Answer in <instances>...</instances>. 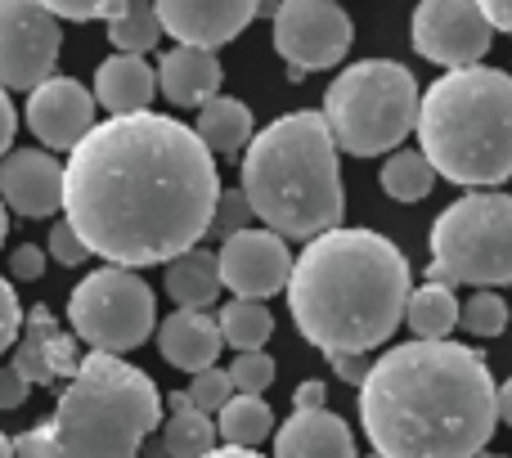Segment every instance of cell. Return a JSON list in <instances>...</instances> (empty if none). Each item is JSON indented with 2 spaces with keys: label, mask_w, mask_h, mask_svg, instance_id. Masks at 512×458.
Instances as JSON below:
<instances>
[{
  "label": "cell",
  "mask_w": 512,
  "mask_h": 458,
  "mask_svg": "<svg viewBox=\"0 0 512 458\" xmlns=\"http://www.w3.org/2000/svg\"><path fill=\"white\" fill-rule=\"evenodd\" d=\"M216 194V158L194 126L153 108L95 122L63 167L68 229L90 256L131 274L203 247Z\"/></svg>",
  "instance_id": "1"
},
{
  "label": "cell",
  "mask_w": 512,
  "mask_h": 458,
  "mask_svg": "<svg viewBox=\"0 0 512 458\" xmlns=\"http://www.w3.org/2000/svg\"><path fill=\"white\" fill-rule=\"evenodd\" d=\"M360 423L378 458H477L495 436V378L463 342H405L369 364Z\"/></svg>",
  "instance_id": "2"
},
{
  "label": "cell",
  "mask_w": 512,
  "mask_h": 458,
  "mask_svg": "<svg viewBox=\"0 0 512 458\" xmlns=\"http://www.w3.org/2000/svg\"><path fill=\"white\" fill-rule=\"evenodd\" d=\"M288 310L324 355H369L405 324L409 261L378 229H328L292 256Z\"/></svg>",
  "instance_id": "3"
},
{
  "label": "cell",
  "mask_w": 512,
  "mask_h": 458,
  "mask_svg": "<svg viewBox=\"0 0 512 458\" xmlns=\"http://www.w3.org/2000/svg\"><path fill=\"white\" fill-rule=\"evenodd\" d=\"M243 198L252 221L270 234L310 238L328 234L346 216V189L337 171V149L319 113H283L243 149Z\"/></svg>",
  "instance_id": "4"
},
{
  "label": "cell",
  "mask_w": 512,
  "mask_h": 458,
  "mask_svg": "<svg viewBox=\"0 0 512 458\" xmlns=\"http://www.w3.org/2000/svg\"><path fill=\"white\" fill-rule=\"evenodd\" d=\"M162 423L153 378L117 355H81L54 414L14 441V458H140Z\"/></svg>",
  "instance_id": "5"
},
{
  "label": "cell",
  "mask_w": 512,
  "mask_h": 458,
  "mask_svg": "<svg viewBox=\"0 0 512 458\" xmlns=\"http://www.w3.org/2000/svg\"><path fill=\"white\" fill-rule=\"evenodd\" d=\"M418 144L436 180L463 189H495L512 180V72H441L418 95Z\"/></svg>",
  "instance_id": "6"
},
{
  "label": "cell",
  "mask_w": 512,
  "mask_h": 458,
  "mask_svg": "<svg viewBox=\"0 0 512 458\" xmlns=\"http://www.w3.org/2000/svg\"><path fill=\"white\" fill-rule=\"evenodd\" d=\"M319 117L351 158L396 153L418 122V81L400 59H360L328 81Z\"/></svg>",
  "instance_id": "7"
},
{
  "label": "cell",
  "mask_w": 512,
  "mask_h": 458,
  "mask_svg": "<svg viewBox=\"0 0 512 458\" xmlns=\"http://www.w3.org/2000/svg\"><path fill=\"white\" fill-rule=\"evenodd\" d=\"M427 283H472L481 292L512 283V194H463L436 216Z\"/></svg>",
  "instance_id": "8"
},
{
  "label": "cell",
  "mask_w": 512,
  "mask_h": 458,
  "mask_svg": "<svg viewBox=\"0 0 512 458\" xmlns=\"http://www.w3.org/2000/svg\"><path fill=\"white\" fill-rule=\"evenodd\" d=\"M68 319H72V337H81L90 351L122 360L126 351H135V346H144L153 337L158 301H153V288L140 274L104 265V270H90L72 288Z\"/></svg>",
  "instance_id": "9"
},
{
  "label": "cell",
  "mask_w": 512,
  "mask_h": 458,
  "mask_svg": "<svg viewBox=\"0 0 512 458\" xmlns=\"http://www.w3.org/2000/svg\"><path fill=\"white\" fill-rule=\"evenodd\" d=\"M355 41V23L333 0H283L274 9V50L288 63V81L337 68Z\"/></svg>",
  "instance_id": "10"
},
{
  "label": "cell",
  "mask_w": 512,
  "mask_h": 458,
  "mask_svg": "<svg viewBox=\"0 0 512 458\" xmlns=\"http://www.w3.org/2000/svg\"><path fill=\"white\" fill-rule=\"evenodd\" d=\"M63 32L36 0H0V90H27L54 77Z\"/></svg>",
  "instance_id": "11"
},
{
  "label": "cell",
  "mask_w": 512,
  "mask_h": 458,
  "mask_svg": "<svg viewBox=\"0 0 512 458\" xmlns=\"http://www.w3.org/2000/svg\"><path fill=\"white\" fill-rule=\"evenodd\" d=\"M409 41L427 63L445 72L477 68L490 54V23L481 18L477 0H423L409 18Z\"/></svg>",
  "instance_id": "12"
},
{
  "label": "cell",
  "mask_w": 512,
  "mask_h": 458,
  "mask_svg": "<svg viewBox=\"0 0 512 458\" xmlns=\"http://www.w3.org/2000/svg\"><path fill=\"white\" fill-rule=\"evenodd\" d=\"M216 274L221 288H230L239 301H265L288 288L292 252L270 229H243L216 247Z\"/></svg>",
  "instance_id": "13"
},
{
  "label": "cell",
  "mask_w": 512,
  "mask_h": 458,
  "mask_svg": "<svg viewBox=\"0 0 512 458\" xmlns=\"http://www.w3.org/2000/svg\"><path fill=\"white\" fill-rule=\"evenodd\" d=\"M27 126L45 144V153H72L95 126V99L81 81L50 77L27 95Z\"/></svg>",
  "instance_id": "14"
},
{
  "label": "cell",
  "mask_w": 512,
  "mask_h": 458,
  "mask_svg": "<svg viewBox=\"0 0 512 458\" xmlns=\"http://www.w3.org/2000/svg\"><path fill=\"white\" fill-rule=\"evenodd\" d=\"M153 14L162 36H176V45L216 54V45H230L234 36L248 32L256 5L252 0H158Z\"/></svg>",
  "instance_id": "15"
},
{
  "label": "cell",
  "mask_w": 512,
  "mask_h": 458,
  "mask_svg": "<svg viewBox=\"0 0 512 458\" xmlns=\"http://www.w3.org/2000/svg\"><path fill=\"white\" fill-rule=\"evenodd\" d=\"M0 203L27 221L63 212V162L45 149H9L0 158Z\"/></svg>",
  "instance_id": "16"
},
{
  "label": "cell",
  "mask_w": 512,
  "mask_h": 458,
  "mask_svg": "<svg viewBox=\"0 0 512 458\" xmlns=\"http://www.w3.org/2000/svg\"><path fill=\"white\" fill-rule=\"evenodd\" d=\"M81 364L77 337L63 333L50 306H32L23 315V337L14 346V364L9 369L27 382V387H54L59 378H72Z\"/></svg>",
  "instance_id": "17"
},
{
  "label": "cell",
  "mask_w": 512,
  "mask_h": 458,
  "mask_svg": "<svg viewBox=\"0 0 512 458\" xmlns=\"http://www.w3.org/2000/svg\"><path fill=\"white\" fill-rule=\"evenodd\" d=\"M221 59L212 50H194V45H171L153 68L158 90L176 108H203L207 99L221 95Z\"/></svg>",
  "instance_id": "18"
},
{
  "label": "cell",
  "mask_w": 512,
  "mask_h": 458,
  "mask_svg": "<svg viewBox=\"0 0 512 458\" xmlns=\"http://www.w3.org/2000/svg\"><path fill=\"white\" fill-rule=\"evenodd\" d=\"M274 458H355V436L333 409H306L274 427Z\"/></svg>",
  "instance_id": "19"
},
{
  "label": "cell",
  "mask_w": 512,
  "mask_h": 458,
  "mask_svg": "<svg viewBox=\"0 0 512 458\" xmlns=\"http://www.w3.org/2000/svg\"><path fill=\"white\" fill-rule=\"evenodd\" d=\"M221 328L207 310H176V315L162 319L158 328V351L162 360H171L176 369H185L189 378L203 369H216L221 360Z\"/></svg>",
  "instance_id": "20"
},
{
  "label": "cell",
  "mask_w": 512,
  "mask_h": 458,
  "mask_svg": "<svg viewBox=\"0 0 512 458\" xmlns=\"http://www.w3.org/2000/svg\"><path fill=\"white\" fill-rule=\"evenodd\" d=\"M153 95H158V81H153V68L135 54H108L95 72V108H108L113 117H135L149 113Z\"/></svg>",
  "instance_id": "21"
},
{
  "label": "cell",
  "mask_w": 512,
  "mask_h": 458,
  "mask_svg": "<svg viewBox=\"0 0 512 458\" xmlns=\"http://www.w3.org/2000/svg\"><path fill=\"white\" fill-rule=\"evenodd\" d=\"M194 135L203 140V149L212 153H221V158H234V153H243L252 144V135H256V122H252V108L243 104V99H234V95H216V99H207L203 108H198V126H194Z\"/></svg>",
  "instance_id": "22"
},
{
  "label": "cell",
  "mask_w": 512,
  "mask_h": 458,
  "mask_svg": "<svg viewBox=\"0 0 512 458\" xmlns=\"http://www.w3.org/2000/svg\"><path fill=\"white\" fill-rule=\"evenodd\" d=\"M167 297L176 301L180 310H207L216 297H221V274H216V252L207 247H194V252L167 261Z\"/></svg>",
  "instance_id": "23"
},
{
  "label": "cell",
  "mask_w": 512,
  "mask_h": 458,
  "mask_svg": "<svg viewBox=\"0 0 512 458\" xmlns=\"http://www.w3.org/2000/svg\"><path fill=\"white\" fill-rule=\"evenodd\" d=\"M405 324L414 328V342H450V333L459 328V297H454V288H445V283L409 288Z\"/></svg>",
  "instance_id": "24"
},
{
  "label": "cell",
  "mask_w": 512,
  "mask_h": 458,
  "mask_svg": "<svg viewBox=\"0 0 512 458\" xmlns=\"http://www.w3.org/2000/svg\"><path fill=\"white\" fill-rule=\"evenodd\" d=\"M212 427H216V441H225L230 450H256L261 441H270L274 414L261 396H230Z\"/></svg>",
  "instance_id": "25"
},
{
  "label": "cell",
  "mask_w": 512,
  "mask_h": 458,
  "mask_svg": "<svg viewBox=\"0 0 512 458\" xmlns=\"http://www.w3.org/2000/svg\"><path fill=\"white\" fill-rule=\"evenodd\" d=\"M216 328H221V342L225 346H234L239 355H248V351H261V346L270 342L274 315H270V306H265V301H239V297H234L230 306H221Z\"/></svg>",
  "instance_id": "26"
},
{
  "label": "cell",
  "mask_w": 512,
  "mask_h": 458,
  "mask_svg": "<svg viewBox=\"0 0 512 458\" xmlns=\"http://www.w3.org/2000/svg\"><path fill=\"white\" fill-rule=\"evenodd\" d=\"M436 189V171L432 162L418 149H396L382 162V194L396 198V203H423Z\"/></svg>",
  "instance_id": "27"
},
{
  "label": "cell",
  "mask_w": 512,
  "mask_h": 458,
  "mask_svg": "<svg viewBox=\"0 0 512 458\" xmlns=\"http://www.w3.org/2000/svg\"><path fill=\"white\" fill-rule=\"evenodd\" d=\"M162 458H203L216 450V427L207 414H171L162 427Z\"/></svg>",
  "instance_id": "28"
},
{
  "label": "cell",
  "mask_w": 512,
  "mask_h": 458,
  "mask_svg": "<svg viewBox=\"0 0 512 458\" xmlns=\"http://www.w3.org/2000/svg\"><path fill=\"white\" fill-rule=\"evenodd\" d=\"M108 41L117 45V54H135V59H144V54L162 41V27H158L153 5L131 0V5H126V14L108 23Z\"/></svg>",
  "instance_id": "29"
},
{
  "label": "cell",
  "mask_w": 512,
  "mask_h": 458,
  "mask_svg": "<svg viewBox=\"0 0 512 458\" xmlns=\"http://www.w3.org/2000/svg\"><path fill=\"white\" fill-rule=\"evenodd\" d=\"M459 328L472 337H499L508 328V301L499 292H472L459 306Z\"/></svg>",
  "instance_id": "30"
},
{
  "label": "cell",
  "mask_w": 512,
  "mask_h": 458,
  "mask_svg": "<svg viewBox=\"0 0 512 458\" xmlns=\"http://www.w3.org/2000/svg\"><path fill=\"white\" fill-rule=\"evenodd\" d=\"M225 373H230V387L239 396H261L274 382V360L265 351H248V355H234V364Z\"/></svg>",
  "instance_id": "31"
},
{
  "label": "cell",
  "mask_w": 512,
  "mask_h": 458,
  "mask_svg": "<svg viewBox=\"0 0 512 458\" xmlns=\"http://www.w3.org/2000/svg\"><path fill=\"white\" fill-rule=\"evenodd\" d=\"M189 409L194 414H221V405L234 396V387H230V373L225 369H203V373H194V382H189Z\"/></svg>",
  "instance_id": "32"
},
{
  "label": "cell",
  "mask_w": 512,
  "mask_h": 458,
  "mask_svg": "<svg viewBox=\"0 0 512 458\" xmlns=\"http://www.w3.org/2000/svg\"><path fill=\"white\" fill-rule=\"evenodd\" d=\"M243 229H252V207H248V198H243V189H221V194H216L212 229H207V234H216V238L225 243V238L243 234Z\"/></svg>",
  "instance_id": "33"
},
{
  "label": "cell",
  "mask_w": 512,
  "mask_h": 458,
  "mask_svg": "<svg viewBox=\"0 0 512 458\" xmlns=\"http://www.w3.org/2000/svg\"><path fill=\"white\" fill-rule=\"evenodd\" d=\"M23 333V306H18V292L9 288V279H0V355L18 342Z\"/></svg>",
  "instance_id": "34"
},
{
  "label": "cell",
  "mask_w": 512,
  "mask_h": 458,
  "mask_svg": "<svg viewBox=\"0 0 512 458\" xmlns=\"http://www.w3.org/2000/svg\"><path fill=\"white\" fill-rule=\"evenodd\" d=\"M45 252H50L59 265H81L90 256L86 247H81V238L68 229V221H59V225L50 229V243H45Z\"/></svg>",
  "instance_id": "35"
},
{
  "label": "cell",
  "mask_w": 512,
  "mask_h": 458,
  "mask_svg": "<svg viewBox=\"0 0 512 458\" xmlns=\"http://www.w3.org/2000/svg\"><path fill=\"white\" fill-rule=\"evenodd\" d=\"M9 274H14V279H23V283L41 279V274H45V252L36 243L14 247V252H9Z\"/></svg>",
  "instance_id": "36"
},
{
  "label": "cell",
  "mask_w": 512,
  "mask_h": 458,
  "mask_svg": "<svg viewBox=\"0 0 512 458\" xmlns=\"http://www.w3.org/2000/svg\"><path fill=\"white\" fill-rule=\"evenodd\" d=\"M328 364H333V373L346 382V387L360 391V382H364V373H369V364H373V360H364V355H346V351H337V355H328Z\"/></svg>",
  "instance_id": "37"
},
{
  "label": "cell",
  "mask_w": 512,
  "mask_h": 458,
  "mask_svg": "<svg viewBox=\"0 0 512 458\" xmlns=\"http://www.w3.org/2000/svg\"><path fill=\"white\" fill-rule=\"evenodd\" d=\"M45 14L54 23H95V18H104V5H45Z\"/></svg>",
  "instance_id": "38"
},
{
  "label": "cell",
  "mask_w": 512,
  "mask_h": 458,
  "mask_svg": "<svg viewBox=\"0 0 512 458\" xmlns=\"http://www.w3.org/2000/svg\"><path fill=\"white\" fill-rule=\"evenodd\" d=\"M27 391L32 387H27V382L5 364V369H0V409H18L27 400Z\"/></svg>",
  "instance_id": "39"
},
{
  "label": "cell",
  "mask_w": 512,
  "mask_h": 458,
  "mask_svg": "<svg viewBox=\"0 0 512 458\" xmlns=\"http://www.w3.org/2000/svg\"><path fill=\"white\" fill-rule=\"evenodd\" d=\"M306 409H324V382L310 378L292 391V414H306Z\"/></svg>",
  "instance_id": "40"
},
{
  "label": "cell",
  "mask_w": 512,
  "mask_h": 458,
  "mask_svg": "<svg viewBox=\"0 0 512 458\" xmlns=\"http://www.w3.org/2000/svg\"><path fill=\"white\" fill-rule=\"evenodd\" d=\"M481 18L490 23V32H508L512 36V0H486Z\"/></svg>",
  "instance_id": "41"
},
{
  "label": "cell",
  "mask_w": 512,
  "mask_h": 458,
  "mask_svg": "<svg viewBox=\"0 0 512 458\" xmlns=\"http://www.w3.org/2000/svg\"><path fill=\"white\" fill-rule=\"evenodd\" d=\"M14 131H18V113H14V104H9V95L0 90V158H5L9 144H14Z\"/></svg>",
  "instance_id": "42"
},
{
  "label": "cell",
  "mask_w": 512,
  "mask_h": 458,
  "mask_svg": "<svg viewBox=\"0 0 512 458\" xmlns=\"http://www.w3.org/2000/svg\"><path fill=\"white\" fill-rule=\"evenodd\" d=\"M495 418L512 427V378L504 382V387H495Z\"/></svg>",
  "instance_id": "43"
},
{
  "label": "cell",
  "mask_w": 512,
  "mask_h": 458,
  "mask_svg": "<svg viewBox=\"0 0 512 458\" xmlns=\"http://www.w3.org/2000/svg\"><path fill=\"white\" fill-rule=\"evenodd\" d=\"M203 458H261L256 450H230V445H216L212 454H203Z\"/></svg>",
  "instance_id": "44"
},
{
  "label": "cell",
  "mask_w": 512,
  "mask_h": 458,
  "mask_svg": "<svg viewBox=\"0 0 512 458\" xmlns=\"http://www.w3.org/2000/svg\"><path fill=\"white\" fill-rule=\"evenodd\" d=\"M167 409H171V414H189V396H185V391H171Z\"/></svg>",
  "instance_id": "45"
},
{
  "label": "cell",
  "mask_w": 512,
  "mask_h": 458,
  "mask_svg": "<svg viewBox=\"0 0 512 458\" xmlns=\"http://www.w3.org/2000/svg\"><path fill=\"white\" fill-rule=\"evenodd\" d=\"M5 234H9V212H5V203H0V247H5Z\"/></svg>",
  "instance_id": "46"
},
{
  "label": "cell",
  "mask_w": 512,
  "mask_h": 458,
  "mask_svg": "<svg viewBox=\"0 0 512 458\" xmlns=\"http://www.w3.org/2000/svg\"><path fill=\"white\" fill-rule=\"evenodd\" d=\"M0 458H14V441H9L5 432H0Z\"/></svg>",
  "instance_id": "47"
},
{
  "label": "cell",
  "mask_w": 512,
  "mask_h": 458,
  "mask_svg": "<svg viewBox=\"0 0 512 458\" xmlns=\"http://www.w3.org/2000/svg\"><path fill=\"white\" fill-rule=\"evenodd\" d=\"M477 458H508V454H477Z\"/></svg>",
  "instance_id": "48"
},
{
  "label": "cell",
  "mask_w": 512,
  "mask_h": 458,
  "mask_svg": "<svg viewBox=\"0 0 512 458\" xmlns=\"http://www.w3.org/2000/svg\"><path fill=\"white\" fill-rule=\"evenodd\" d=\"M369 458H378V454H369Z\"/></svg>",
  "instance_id": "49"
}]
</instances>
